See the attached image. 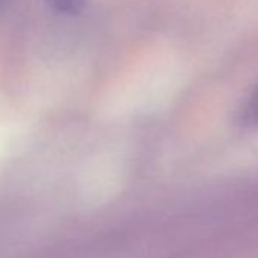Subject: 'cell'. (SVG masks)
Returning <instances> with one entry per match:
<instances>
[{"mask_svg": "<svg viewBox=\"0 0 258 258\" xmlns=\"http://www.w3.org/2000/svg\"><path fill=\"white\" fill-rule=\"evenodd\" d=\"M238 121H240V124H243L249 129H258V88L244 102V105L240 111Z\"/></svg>", "mask_w": 258, "mask_h": 258, "instance_id": "obj_1", "label": "cell"}]
</instances>
